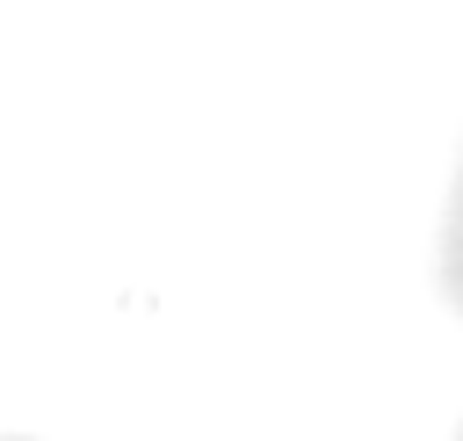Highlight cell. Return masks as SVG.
Returning a JSON list of instances; mask_svg holds the SVG:
<instances>
[{
  "label": "cell",
  "mask_w": 463,
  "mask_h": 441,
  "mask_svg": "<svg viewBox=\"0 0 463 441\" xmlns=\"http://www.w3.org/2000/svg\"><path fill=\"white\" fill-rule=\"evenodd\" d=\"M449 267H456V289H463V202H456V239H449Z\"/></svg>",
  "instance_id": "obj_1"
}]
</instances>
